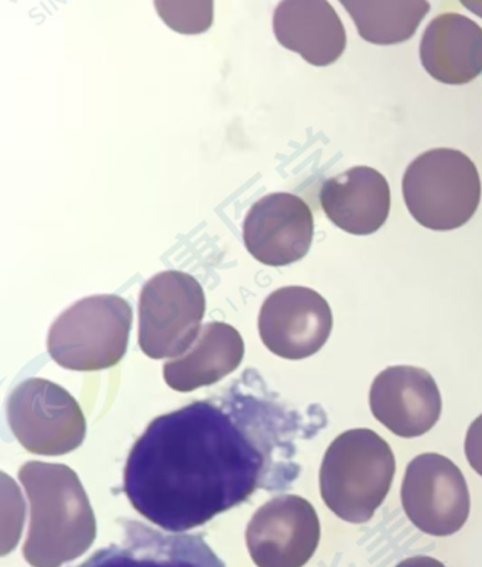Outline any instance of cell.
Returning <instances> with one entry per match:
<instances>
[{"instance_id": "cell-1", "label": "cell", "mask_w": 482, "mask_h": 567, "mask_svg": "<svg viewBox=\"0 0 482 567\" xmlns=\"http://www.w3.org/2000/svg\"><path fill=\"white\" fill-rule=\"evenodd\" d=\"M301 432L302 417L247 372L221 396L155 419L126 461L125 494L159 528L195 529L258 489L291 487Z\"/></svg>"}, {"instance_id": "cell-2", "label": "cell", "mask_w": 482, "mask_h": 567, "mask_svg": "<svg viewBox=\"0 0 482 567\" xmlns=\"http://www.w3.org/2000/svg\"><path fill=\"white\" fill-rule=\"evenodd\" d=\"M30 503L23 555L33 567H61L94 544L96 520L78 475L63 464L30 461L19 471Z\"/></svg>"}, {"instance_id": "cell-3", "label": "cell", "mask_w": 482, "mask_h": 567, "mask_svg": "<svg viewBox=\"0 0 482 567\" xmlns=\"http://www.w3.org/2000/svg\"><path fill=\"white\" fill-rule=\"evenodd\" d=\"M395 471L392 449L378 433L369 429L348 430L324 454L319 493L339 519L365 524L387 498Z\"/></svg>"}, {"instance_id": "cell-4", "label": "cell", "mask_w": 482, "mask_h": 567, "mask_svg": "<svg viewBox=\"0 0 482 567\" xmlns=\"http://www.w3.org/2000/svg\"><path fill=\"white\" fill-rule=\"evenodd\" d=\"M402 189L413 219L436 231L464 226L481 202V179L474 162L450 148L419 155L405 172Z\"/></svg>"}, {"instance_id": "cell-5", "label": "cell", "mask_w": 482, "mask_h": 567, "mask_svg": "<svg viewBox=\"0 0 482 567\" xmlns=\"http://www.w3.org/2000/svg\"><path fill=\"white\" fill-rule=\"evenodd\" d=\"M132 318L134 312L124 298H84L61 313L50 328V357L70 371L113 368L128 349Z\"/></svg>"}, {"instance_id": "cell-6", "label": "cell", "mask_w": 482, "mask_h": 567, "mask_svg": "<svg viewBox=\"0 0 482 567\" xmlns=\"http://www.w3.org/2000/svg\"><path fill=\"white\" fill-rule=\"evenodd\" d=\"M206 296L201 284L182 271H164L142 288L139 347L151 359L180 358L201 332Z\"/></svg>"}, {"instance_id": "cell-7", "label": "cell", "mask_w": 482, "mask_h": 567, "mask_svg": "<svg viewBox=\"0 0 482 567\" xmlns=\"http://www.w3.org/2000/svg\"><path fill=\"white\" fill-rule=\"evenodd\" d=\"M8 420L19 443L39 455L74 452L86 434L77 400L44 379H28L14 388L8 400Z\"/></svg>"}, {"instance_id": "cell-8", "label": "cell", "mask_w": 482, "mask_h": 567, "mask_svg": "<svg viewBox=\"0 0 482 567\" xmlns=\"http://www.w3.org/2000/svg\"><path fill=\"white\" fill-rule=\"evenodd\" d=\"M400 498L410 523L439 538L457 534L470 516V491L464 475L441 454H420L410 461Z\"/></svg>"}, {"instance_id": "cell-9", "label": "cell", "mask_w": 482, "mask_h": 567, "mask_svg": "<svg viewBox=\"0 0 482 567\" xmlns=\"http://www.w3.org/2000/svg\"><path fill=\"white\" fill-rule=\"evenodd\" d=\"M319 535L314 506L302 496L282 495L252 516L247 546L258 567H303L316 554Z\"/></svg>"}, {"instance_id": "cell-10", "label": "cell", "mask_w": 482, "mask_h": 567, "mask_svg": "<svg viewBox=\"0 0 482 567\" xmlns=\"http://www.w3.org/2000/svg\"><path fill=\"white\" fill-rule=\"evenodd\" d=\"M258 327L269 351L301 361L326 346L333 329L332 308L312 288H279L263 302Z\"/></svg>"}, {"instance_id": "cell-11", "label": "cell", "mask_w": 482, "mask_h": 567, "mask_svg": "<svg viewBox=\"0 0 482 567\" xmlns=\"http://www.w3.org/2000/svg\"><path fill=\"white\" fill-rule=\"evenodd\" d=\"M314 217L311 207L286 192L263 196L243 221L247 250L262 265L283 267L301 261L311 250Z\"/></svg>"}, {"instance_id": "cell-12", "label": "cell", "mask_w": 482, "mask_h": 567, "mask_svg": "<svg viewBox=\"0 0 482 567\" xmlns=\"http://www.w3.org/2000/svg\"><path fill=\"white\" fill-rule=\"evenodd\" d=\"M369 406L374 417L402 439L422 437L439 422L441 394L425 369L390 367L370 386Z\"/></svg>"}, {"instance_id": "cell-13", "label": "cell", "mask_w": 482, "mask_h": 567, "mask_svg": "<svg viewBox=\"0 0 482 567\" xmlns=\"http://www.w3.org/2000/svg\"><path fill=\"white\" fill-rule=\"evenodd\" d=\"M122 538L78 567H227L201 535L165 534L138 520H119Z\"/></svg>"}, {"instance_id": "cell-14", "label": "cell", "mask_w": 482, "mask_h": 567, "mask_svg": "<svg viewBox=\"0 0 482 567\" xmlns=\"http://www.w3.org/2000/svg\"><path fill=\"white\" fill-rule=\"evenodd\" d=\"M273 32L284 49L316 68L336 63L347 48L342 19L327 0H284L273 13Z\"/></svg>"}, {"instance_id": "cell-15", "label": "cell", "mask_w": 482, "mask_h": 567, "mask_svg": "<svg viewBox=\"0 0 482 567\" xmlns=\"http://www.w3.org/2000/svg\"><path fill=\"white\" fill-rule=\"evenodd\" d=\"M319 205L328 219L349 235H374L388 220V181L374 168L357 166L324 182Z\"/></svg>"}, {"instance_id": "cell-16", "label": "cell", "mask_w": 482, "mask_h": 567, "mask_svg": "<svg viewBox=\"0 0 482 567\" xmlns=\"http://www.w3.org/2000/svg\"><path fill=\"white\" fill-rule=\"evenodd\" d=\"M426 71L443 84H469L482 74V29L464 14L434 18L420 42Z\"/></svg>"}, {"instance_id": "cell-17", "label": "cell", "mask_w": 482, "mask_h": 567, "mask_svg": "<svg viewBox=\"0 0 482 567\" xmlns=\"http://www.w3.org/2000/svg\"><path fill=\"white\" fill-rule=\"evenodd\" d=\"M245 346L241 333L224 322H210L190 351L166 362L165 381L176 392L210 386L240 367Z\"/></svg>"}, {"instance_id": "cell-18", "label": "cell", "mask_w": 482, "mask_h": 567, "mask_svg": "<svg viewBox=\"0 0 482 567\" xmlns=\"http://www.w3.org/2000/svg\"><path fill=\"white\" fill-rule=\"evenodd\" d=\"M342 4L368 43L390 45L408 42L429 13L426 0H354Z\"/></svg>"}, {"instance_id": "cell-19", "label": "cell", "mask_w": 482, "mask_h": 567, "mask_svg": "<svg viewBox=\"0 0 482 567\" xmlns=\"http://www.w3.org/2000/svg\"><path fill=\"white\" fill-rule=\"evenodd\" d=\"M157 14L165 20L167 27L181 34H200L212 27L214 20V3L211 0H157Z\"/></svg>"}, {"instance_id": "cell-20", "label": "cell", "mask_w": 482, "mask_h": 567, "mask_svg": "<svg viewBox=\"0 0 482 567\" xmlns=\"http://www.w3.org/2000/svg\"><path fill=\"white\" fill-rule=\"evenodd\" d=\"M464 450L471 468L482 477V414L471 423L467 432Z\"/></svg>"}, {"instance_id": "cell-21", "label": "cell", "mask_w": 482, "mask_h": 567, "mask_svg": "<svg viewBox=\"0 0 482 567\" xmlns=\"http://www.w3.org/2000/svg\"><path fill=\"white\" fill-rule=\"evenodd\" d=\"M397 567H446L444 564H441L440 560L430 558V556H413V558H408Z\"/></svg>"}]
</instances>
